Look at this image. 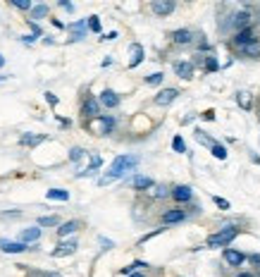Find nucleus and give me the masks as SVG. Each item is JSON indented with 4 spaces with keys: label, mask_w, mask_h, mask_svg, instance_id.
<instances>
[{
    "label": "nucleus",
    "mask_w": 260,
    "mask_h": 277,
    "mask_svg": "<svg viewBox=\"0 0 260 277\" xmlns=\"http://www.w3.org/2000/svg\"><path fill=\"white\" fill-rule=\"evenodd\" d=\"M79 227H82V222H79V220H67V222H60V227H57V236H60V239H65V236L74 234V232H77Z\"/></svg>",
    "instance_id": "13"
},
{
    "label": "nucleus",
    "mask_w": 260,
    "mask_h": 277,
    "mask_svg": "<svg viewBox=\"0 0 260 277\" xmlns=\"http://www.w3.org/2000/svg\"><path fill=\"white\" fill-rule=\"evenodd\" d=\"M172 198L177 201V203H189L193 198V191H191V186H186V184H179V186H174L172 189Z\"/></svg>",
    "instance_id": "5"
},
{
    "label": "nucleus",
    "mask_w": 260,
    "mask_h": 277,
    "mask_svg": "<svg viewBox=\"0 0 260 277\" xmlns=\"http://www.w3.org/2000/svg\"><path fill=\"white\" fill-rule=\"evenodd\" d=\"M67 29L72 31V41H82L86 36V31H88V24H86V19H79L74 24H67Z\"/></svg>",
    "instance_id": "11"
},
{
    "label": "nucleus",
    "mask_w": 260,
    "mask_h": 277,
    "mask_svg": "<svg viewBox=\"0 0 260 277\" xmlns=\"http://www.w3.org/2000/svg\"><path fill=\"white\" fill-rule=\"evenodd\" d=\"M136 165H138V155H117V158L112 160V165L108 167V175L100 177L98 184H108V182H112V180H120L127 172L136 170Z\"/></svg>",
    "instance_id": "1"
},
{
    "label": "nucleus",
    "mask_w": 260,
    "mask_h": 277,
    "mask_svg": "<svg viewBox=\"0 0 260 277\" xmlns=\"http://www.w3.org/2000/svg\"><path fill=\"white\" fill-rule=\"evenodd\" d=\"M193 39V34L189 31V29H177L174 34H172V41L177 43V46H189Z\"/></svg>",
    "instance_id": "18"
},
{
    "label": "nucleus",
    "mask_w": 260,
    "mask_h": 277,
    "mask_svg": "<svg viewBox=\"0 0 260 277\" xmlns=\"http://www.w3.org/2000/svg\"><path fill=\"white\" fill-rule=\"evenodd\" d=\"M153 196L155 198H165L167 196V189H165L163 184H158V186H153Z\"/></svg>",
    "instance_id": "35"
},
{
    "label": "nucleus",
    "mask_w": 260,
    "mask_h": 277,
    "mask_svg": "<svg viewBox=\"0 0 260 277\" xmlns=\"http://www.w3.org/2000/svg\"><path fill=\"white\" fill-rule=\"evenodd\" d=\"M12 5L17 7V10H27V12H31V0H12Z\"/></svg>",
    "instance_id": "32"
},
{
    "label": "nucleus",
    "mask_w": 260,
    "mask_h": 277,
    "mask_svg": "<svg viewBox=\"0 0 260 277\" xmlns=\"http://www.w3.org/2000/svg\"><path fill=\"white\" fill-rule=\"evenodd\" d=\"M131 186L136 189V191H146V189H153L155 186V182L151 177H146V175H136L134 180H131Z\"/></svg>",
    "instance_id": "16"
},
{
    "label": "nucleus",
    "mask_w": 260,
    "mask_h": 277,
    "mask_svg": "<svg viewBox=\"0 0 260 277\" xmlns=\"http://www.w3.org/2000/svg\"><path fill=\"white\" fill-rule=\"evenodd\" d=\"M27 277H60L57 273H41V270H29Z\"/></svg>",
    "instance_id": "34"
},
{
    "label": "nucleus",
    "mask_w": 260,
    "mask_h": 277,
    "mask_svg": "<svg viewBox=\"0 0 260 277\" xmlns=\"http://www.w3.org/2000/svg\"><path fill=\"white\" fill-rule=\"evenodd\" d=\"M174 72L181 79H191L193 77V65L191 62H174Z\"/></svg>",
    "instance_id": "21"
},
{
    "label": "nucleus",
    "mask_w": 260,
    "mask_h": 277,
    "mask_svg": "<svg viewBox=\"0 0 260 277\" xmlns=\"http://www.w3.org/2000/svg\"><path fill=\"white\" fill-rule=\"evenodd\" d=\"M39 227H60V218L57 215H43V218H39Z\"/></svg>",
    "instance_id": "27"
},
{
    "label": "nucleus",
    "mask_w": 260,
    "mask_h": 277,
    "mask_svg": "<svg viewBox=\"0 0 260 277\" xmlns=\"http://www.w3.org/2000/svg\"><path fill=\"white\" fill-rule=\"evenodd\" d=\"M181 220H186V213L181 208H172V210L163 213V225H177Z\"/></svg>",
    "instance_id": "12"
},
{
    "label": "nucleus",
    "mask_w": 260,
    "mask_h": 277,
    "mask_svg": "<svg viewBox=\"0 0 260 277\" xmlns=\"http://www.w3.org/2000/svg\"><path fill=\"white\" fill-rule=\"evenodd\" d=\"M86 24H88V29H91V31H96V34H100V17H96V14H91Z\"/></svg>",
    "instance_id": "29"
},
{
    "label": "nucleus",
    "mask_w": 260,
    "mask_h": 277,
    "mask_svg": "<svg viewBox=\"0 0 260 277\" xmlns=\"http://www.w3.org/2000/svg\"><path fill=\"white\" fill-rule=\"evenodd\" d=\"M172 148H174L177 153H184V151H186V143H184V138H181V137H174V138H172Z\"/></svg>",
    "instance_id": "33"
},
{
    "label": "nucleus",
    "mask_w": 260,
    "mask_h": 277,
    "mask_svg": "<svg viewBox=\"0 0 260 277\" xmlns=\"http://www.w3.org/2000/svg\"><path fill=\"white\" fill-rule=\"evenodd\" d=\"M45 100H48V103H50V105H57V96H55V93H50V91H48V93H45Z\"/></svg>",
    "instance_id": "39"
},
{
    "label": "nucleus",
    "mask_w": 260,
    "mask_h": 277,
    "mask_svg": "<svg viewBox=\"0 0 260 277\" xmlns=\"http://www.w3.org/2000/svg\"><path fill=\"white\" fill-rule=\"evenodd\" d=\"M96 122H98V134H100V137L112 134V129H115V117H110V115H100V117H96Z\"/></svg>",
    "instance_id": "10"
},
{
    "label": "nucleus",
    "mask_w": 260,
    "mask_h": 277,
    "mask_svg": "<svg viewBox=\"0 0 260 277\" xmlns=\"http://www.w3.org/2000/svg\"><path fill=\"white\" fill-rule=\"evenodd\" d=\"M82 115L86 117V120H96V117H100V103H98V98L88 96L86 100H84Z\"/></svg>",
    "instance_id": "3"
},
{
    "label": "nucleus",
    "mask_w": 260,
    "mask_h": 277,
    "mask_svg": "<svg viewBox=\"0 0 260 277\" xmlns=\"http://www.w3.org/2000/svg\"><path fill=\"white\" fill-rule=\"evenodd\" d=\"M241 53H244V55H248V57H260V43L258 41L246 43V46L241 48Z\"/></svg>",
    "instance_id": "25"
},
{
    "label": "nucleus",
    "mask_w": 260,
    "mask_h": 277,
    "mask_svg": "<svg viewBox=\"0 0 260 277\" xmlns=\"http://www.w3.org/2000/svg\"><path fill=\"white\" fill-rule=\"evenodd\" d=\"M79 249V244L77 241H60L57 246H55V251L50 253L53 258H62V256H72L74 251Z\"/></svg>",
    "instance_id": "7"
},
{
    "label": "nucleus",
    "mask_w": 260,
    "mask_h": 277,
    "mask_svg": "<svg viewBox=\"0 0 260 277\" xmlns=\"http://www.w3.org/2000/svg\"><path fill=\"white\" fill-rule=\"evenodd\" d=\"M48 14H50V7H48V5H34V7H31V19H29V22L43 19V17H48Z\"/></svg>",
    "instance_id": "24"
},
{
    "label": "nucleus",
    "mask_w": 260,
    "mask_h": 277,
    "mask_svg": "<svg viewBox=\"0 0 260 277\" xmlns=\"http://www.w3.org/2000/svg\"><path fill=\"white\" fill-rule=\"evenodd\" d=\"M98 103H100L103 108H117V105H120V96H117L112 89H105V91L98 96Z\"/></svg>",
    "instance_id": "9"
},
{
    "label": "nucleus",
    "mask_w": 260,
    "mask_h": 277,
    "mask_svg": "<svg viewBox=\"0 0 260 277\" xmlns=\"http://www.w3.org/2000/svg\"><path fill=\"white\" fill-rule=\"evenodd\" d=\"M215 203H217V208H222V210L229 208V201H224V198H219V196H215Z\"/></svg>",
    "instance_id": "37"
},
{
    "label": "nucleus",
    "mask_w": 260,
    "mask_h": 277,
    "mask_svg": "<svg viewBox=\"0 0 260 277\" xmlns=\"http://www.w3.org/2000/svg\"><path fill=\"white\" fill-rule=\"evenodd\" d=\"M213 155H215L217 160H224V158H227V148L219 146V143H213Z\"/></svg>",
    "instance_id": "31"
},
{
    "label": "nucleus",
    "mask_w": 260,
    "mask_h": 277,
    "mask_svg": "<svg viewBox=\"0 0 260 277\" xmlns=\"http://www.w3.org/2000/svg\"><path fill=\"white\" fill-rule=\"evenodd\" d=\"M146 84H151V86H158V84H163V72H153L146 77Z\"/></svg>",
    "instance_id": "30"
},
{
    "label": "nucleus",
    "mask_w": 260,
    "mask_h": 277,
    "mask_svg": "<svg viewBox=\"0 0 260 277\" xmlns=\"http://www.w3.org/2000/svg\"><path fill=\"white\" fill-rule=\"evenodd\" d=\"M0 249L5 251V253H24V251H29L27 244H22V241H0Z\"/></svg>",
    "instance_id": "15"
},
{
    "label": "nucleus",
    "mask_w": 260,
    "mask_h": 277,
    "mask_svg": "<svg viewBox=\"0 0 260 277\" xmlns=\"http://www.w3.org/2000/svg\"><path fill=\"white\" fill-rule=\"evenodd\" d=\"M115 39H117V31H110V34L105 36V39H103V41H115Z\"/></svg>",
    "instance_id": "41"
},
{
    "label": "nucleus",
    "mask_w": 260,
    "mask_h": 277,
    "mask_svg": "<svg viewBox=\"0 0 260 277\" xmlns=\"http://www.w3.org/2000/svg\"><path fill=\"white\" fill-rule=\"evenodd\" d=\"M84 155H86V151H84L82 146H74V148L69 151V160H72V163H79V160H84Z\"/></svg>",
    "instance_id": "28"
},
{
    "label": "nucleus",
    "mask_w": 260,
    "mask_h": 277,
    "mask_svg": "<svg viewBox=\"0 0 260 277\" xmlns=\"http://www.w3.org/2000/svg\"><path fill=\"white\" fill-rule=\"evenodd\" d=\"M239 277H253V275H248V273H241V275H239Z\"/></svg>",
    "instance_id": "46"
},
{
    "label": "nucleus",
    "mask_w": 260,
    "mask_h": 277,
    "mask_svg": "<svg viewBox=\"0 0 260 277\" xmlns=\"http://www.w3.org/2000/svg\"><path fill=\"white\" fill-rule=\"evenodd\" d=\"M174 0H153L151 2V10L155 14H160V17H167V14L174 12Z\"/></svg>",
    "instance_id": "4"
},
{
    "label": "nucleus",
    "mask_w": 260,
    "mask_h": 277,
    "mask_svg": "<svg viewBox=\"0 0 260 277\" xmlns=\"http://www.w3.org/2000/svg\"><path fill=\"white\" fill-rule=\"evenodd\" d=\"M29 27H31V36H36V39L41 36V27H39L36 22H29Z\"/></svg>",
    "instance_id": "36"
},
{
    "label": "nucleus",
    "mask_w": 260,
    "mask_h": 277,
    "mask_svg": "<svg viewBox=\"0 0 260 277\" xmlns=\"http://www.w3.org/2000/svg\"><path fill=\"white\" fill-rule=\"evenodd\" d=\"M43 141H45V134H22V138H19V143L22 146H29V148L39 146Z\"/></svg>",
    "instance_id": "19"
},
{
    "label": "nucleus",
    "mask_w": 260,
    "mask_h": 277,
    "mask_svg": "<svg viewBox=\"0 0 260 277\" xmlns=\"http://www.w3.org/2000/svg\"><path fill=\"white\" fill-rule=\"evenodd\" d=\"M45 196H48V201H69V191L65 189H50Z\"/></svg>",
    "instance_id": "26"
},
{
    "label": "nucleus",
    "mask_w": 260,
    "mask_h": 277,
    "mask_svg": "<svg viewBox=\"0 0 260 277\" xmlns=\"http://www.w3.org/2000/svg\"><path fill=\"white\" fill-rule=\"evenodd\" d=\"M253 41V29H244V31H236V39H234V43L239 46V48H244L246 43Z\"/></svg>",
    "instance_id": "22"
},
{
    "label": "nucleus",
    "mask_w": 260,
    "mask_h": 277,
    "mask_svg": "<svg viewBox=\"0 0 260 277\" xmlns=\"http://www.w3.org/2000/svg\"><path fill=\"white\" fill-rule=\"evenodd\" d=\"M141 60H143V46L134 43V46H131V60H129V67H138V65H141Z\"/></svg>",
    "instance_id": "23"
},
{
    "label": "nucleus",
    "mask_w": 260,
    "mask_h": 277,
    "mask_svg": "<svg viewBox=\"0 0 260 277\" xmlns=\"http://www.w3.org/2000/svg\"><path fill=\"white\" fill-rule=\"evenodd\" d=\"M208 69H210V72H213V69H217V62H215V60H213V57H210V60H208Z\"/></svg>",
    "instance_id": "42"
},
{
    "label": "nucleus",
    "mask_w": 260,
    "mask_h": 277,
    "mask_svg": "<svg viewBox=\"0 0 260 277\" xmlns=\"http://www.w3.org/2000/svg\"><path fill=\"white\" fill-rule=\"evenodd\" d=\"M60 7H62V10H67V12H74V5L67 2V0H60Z\"/></svg>",
    "instance_id": "38"
},
{
    "label": "nucleus",
    "mask_w": 260,
    "mask_h": 277,
    "mask_svg": "<svg viewBox=\"0 0 260 277\" xmlns=\"http://www.w3.org/2000/svg\"><path fill=\"white\" fill-rule=\"evenodd\" d=\"M100 165H103V158L93 153V155H91V165L86 167L84 172H79V177H91V175H96L98 170H100Z\"/></svg>",
    "instance_id": "20"
},
{
    "label": "nucleus",
    "mask_w": 260,
    "mask_h": 277,
    "mask_svg": "<svg viewBox=\"0 0 260 277\" xmlns=\"http://www.w3.org/2000/svg\"><path fill=\"white\" fill-rule=\"evenodd\" d=\"M129 277H146V275H143V273H131Z\"/></svg>",
    "instance_id": "44"
},
{
    "label": "nucleus",
    "mask_w": 260,
    "mask_h": 277,
    "mask_svg": "<svg viewBox=\"0 0 260 277\" xmlns=\"http://www.w3.org/2000/svg\"><path fill=\"white\" fill-rule=\"evenodd\" d=\"M2 65H5V57L0 55V67H2Z\"/></svg>",
    "instance_id": "45"
},
{
    "label": "nucleus",
    "mask_w": 260,
    "mask_h": 277,
    "mask_svg": "<svg viewBox=\"0 0 260 277\" xmlns=\"http://www.w3.org/2000/svg\"><path fill=\"white\" fill-rule=\"evenodd\" d=\"M177 96H179L177 89H163V91L155 96V105H170V103H174Z\"/></svg>",
    "instance_id": "14"
},
{
    "label": "nucleus",
    "mask_w": 260,
    "mask_h": 277,
    "mask_svg": "<svg viewBox=\"0 0 260 277\" xmlns=\"http://www.w3.org/2000/svg\"><path fill=\"white\" fill-rule=\"evenodd\" d=\"M39 239H41V227H39V225H36V227H27V230L19 232V241L27 244V246L29 244H36Z\"/></svg>",
    "instance_id": "6"
},
{
    "label": "nucleus",
    "mask_w": 260,
    "mask_h": 277,
    "mask_svg": "<svg viewBox=\"0 0 260 277\" xmlns=\"http://www.w3.org/2000/svg\"><path fill=\"white\" fill-rule=\"evenodd\" d=\"M224 261L229 265H234V268H239V265L246 261V256L241 253V251H234V249H224Z\"/></svg>",
    "instance_id": "17"
},
{
    "label": "nucleus",
    "mask_w": 260,
    "mask_h": 277,
    "mask_svg": "<svg viewBox=\"0 0 260 277\" xmlns=\"http://www.w3.org/2000/svg\"><path fill=\"white\" fill-rule=\"evenodd\" d=\"M251 22H253V17H251V12H246V10H241V12L234 14L232 24L236 31H244V29H251Z\"/></svg>",
    "instance_id": "8"
},
{
    "label": "nucleus",
    "mask_w": 260,
    "mask_h": 277,
    "mask_svg": "<svg viewBox=\"0 0 260 277\" xmlns=\"http://www.w3.org/2000/svg\"><path fill=\"white\" fill-rule=\"evenodd\" d=\"M22 41H24V43H34V41H36V36H31V34H29V36H22Z\"/></svg>",
    "instance_id": "43"
},
{
    "label": "nucleus",
    "mask_w": 260,
    "mask_h": 277,
    "mask_svg": "<svg viewBox=\"0 0 260 277\" xmlns=\"http://www.w3.org/2000/svg\"><path fill=\"white\" fill-rule=\"evenodd\" d=\"M241 105H244V108H251V100H248V93H241Z\"/></svg>",
    "instance_id": "40"
},
{
    "label": "nucleus",
    "mask_w": 260,
    "mask_h": 277,
    "mask_svg": "<svg viewBox=\"0 0 260 277\" xmlns=\"http://www.w3.org/2000/svg\"><path fill=\"white\" fill-rule=\"evenodd\" d=\"M0 82H5V77H0Z\"/></svg>",
    "instance_id": "47"
},
{
    "label": "nucleus",
    "mask_w": 260,
    "mask_h": 277,
    "mask_svg": "<svg viewBox=\"0 0 260 277\" xmlns=\"http://www.w3.org/2000/svg\"><path fill=\"white\" fill-rule=\"evenodd\" d=\"M239 234V230L236 227H224V230H219L217 234H213L208 239V246H213V249H217V246H227L229 241H234Z\"/></svg>",
    "instance_id": "2"
}]
</instances>
